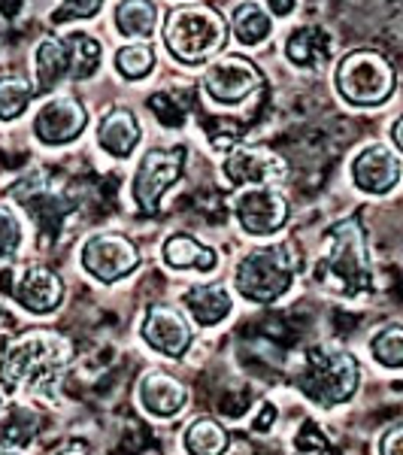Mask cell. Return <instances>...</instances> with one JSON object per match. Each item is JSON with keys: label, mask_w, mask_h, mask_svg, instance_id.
I'll return each mask as SVG.
<instances>
[{"label": "cell", "mask_w": 403, "mask_h": 455, "mask_svg": "<svg viewBox=\"0 0 403 455\" xmlns=\"http://www.w3.org/2000/svg\"><path fill=\"white\" fill-rule=\"evenodd\" d=\"M361 368H358L355 355L343 349H306L304 364L295 373V383L300 392L319 407H334L355 395Z\"/></svg>", "instance_id": "1"}, {"label": "cell", "mask_w": 403, "mask_h": 455, "mask_svg": "<svg viewBox=\"0 0 403 455\" xmlns=\"http://www.w3.org/2000/svg\"><path fill=\"white\" fill-rule=\"evenodd\" d=\"M316 280L334 285L343 295H358L370 285L367 255H364V234L355 219H343L328 234V246L319 259Z\"/></svg>", "instance_id": "2"}, {"label": "cell", "mask_w": 403, "mask_h": 455, "mask_svg": "<svg viewBox=\"0 0 403 455\" xmlns=\"http://www.w3.org/2000/svg\"><path fill=\"white\" fill-rule=\"evenodd\" d=\"M225 21L203 6H182L167 16L164 43L182 64H203L225 46Z\"/></svg>", "instance_id": "3"}, {"label": "cell", "mask_w": 403, "mask_h": 455, "mask_svg": "<svg viewBox=\"0 0 403 455\" xmlns=\"http://www.w3.org/2000/svg\"><path fill=\"white\" fill-rule=\"evenodd\" d=\"M70 347L64 337L58 334H25L21 340L12 343L4 355V368L0 379L6 388H16L21 383H31L34 388L49 379L52 373L67 364Z\"/></svg>", "instance_id": "4"}, {"label": "cell", "mask_w": 403, "mask_h": 455, "mask_svg": "<svg viewBox=\"0 0 403 455\" xmlns=\"http://www.w3.org/2000/svg\"><path fill=\"white\" fill-rule=\"evenodd\" d=\"M340 94L355 107H379L394 92V68L379 52L358 49L349 52L334 76Z\"/></svg>", "instance_id": "5"}, {"label": "cell", "mask_w": 403, "mask_h": 455, "mask_svg": "<svg viewBox=\"0 0 403 455\" xmlns=\"http://www.w3.org/2000/svg\"><path fill=\"white\" fill-rule=\"evenodd\" d=\"M291 274H295V261H291L285 246H267L249 252L237 264V291L252 304H273L285 291L291 289Z\"/></svg>", "instance_id": "6"}, {"label": "cell", "mask_w": 403, "mask_h": 455, "mask_svg": "<svg viewBox=\"0 0 403 455\" xmlns=\"http://www.w3.org/2000/svg\"><path fill=\"white\" fill-rule=\"evenodd\" d=\"M182 171H186V149L182 146L146 152V158L137 164L134 173V201L140 204V210L155 212L161 195L179 180Z\"/></svg>", "instance_id": "7"}, {"label": "cell", "mask_w": 403, "mask_h": 455, "mask_svg": "<svg viewBox=\"0 0 403 455\" xmlns=\"http://www.w3.org/2000/svg\"><path fill=\"white\" fill-rule=\"evenodd\" d=\"M140 264V252L122 234H94L83 246V267L94 280L115 283Z\"/></svg>", "instance_id": "8"}, {"label": "cell", "mask_w": 403, "mask_h": 455, "mask_svg": "<svg viewBox=\"0 0 403 455\" xmlns=\"http://www.w3.org/2000/svg\"><path fill=\"white\" fill-rule=\"evenodd\" d=\"M0 285L6 289V295L16 298L25 310L31 313H52L64 298L61 280L46 267H21V270H4L0 274Z\"/></svg>", "instance_id": "9"}, {"label": "cell", "mask_w": 403, "mask_h": 455, "mask_svg": "<svg viewBox=\"0 0 403 455\" xmlns=\"http://www.w3.org/2000/svg\"><path fill=\"white\" fill-rule=\"evenodd\" d=\"M261 70L249 58L228 55L209 64V70L203 73V88L218 104H240L261 85Z\"/></svg>", "instance_id": "10"}, {"label": "cell", "mask_w": 403, "mask_h": 455, "mask_svg": "<svg viewBox=\"0 0 403 455\" xmlns=\"http://www.w3.org/2000/svg\"><path fill=\"white\" fill-rule=\"evenodd\" d=\"M233 212H237L246 234L267 237V234L280 231V228L288 222V201H285L280 192L255 188V192H246L233 201Z\"/></svg>", "instance_id": "11"}, {"label": "cell", "mask_w": 403, "mask_h": 455, "mask_svg": "<svg viewBox=\"0 0 403 455\" xmlns=\"http://www.w3.org/2000/svg\"><path fill=\"white\" fill-rule=\"evenodd\" d=\"M88 124V109L76 98H55L40 107L34 119V131L43 143L61 146L76 140Z\"/></svg>", "instance_id": "12"}, {"label": "cell", "mask_w": 403, "mask_h": 455, "mask_svg": "<svg viewBox=\"0 0 403 455\" xmlns=\"http://www.w3.org/2000/svg\"><path fill=\"white\" fill-rule=\"evenodd\" d=\"M143 337L152 349H158L167 358H179L192 343V328L186 315L170 304H152L143 322Z\"/></svg>", "instance_id": "13"}, {"label": "cell", "mask_w": 403, "mask_h": 455, "mask_svg": "<svg viewBox=\"0 0 403 455\" xmlns=\"http://www.w3.org/2000/svg\"><path fill=\"white\" fill-rule=\"evenodd\" d=\"M352 180L361 192L370 195H385L398 186L400 180V158L394 149L376 143L367 146L355 161H352Z\"/></svg>", "instance_id": "14"}, {"label": "cell", "mask_w": 403, "mask_h": 455, "mask_svg": "<svg viewBox=\"0 0 403 455\" xmlns=\"http://www.w3.org/2000/svg\"><path fill=\"white\" fill-rule=\"evenodd\" d=\"M225 176L233 186H270L285 176V161L264 149H233L225 158Z\"/></svg>", "instance_id": "15"}, {"label": "cell", "mask_w": 403, "mask_h": 455, "mask_svg": "<svg viewBox=\"0 0 403 455\" xmlns=\"http://www.w3.org/2000/svg\"><path fill=\"white\" fill-rule=\"evenodd\" d=\"M137 398L152 416H176L188 403V388L164 371H149L137 386Z\"/></svg>", "instance_id": "16"}, {"label": "cell", "mask_w": 403, "mask_h": 455, "mask_svg": "<svg viewBox=\"0 0 403 455\" xmlns=\"http://www.w3.org/2000/svg\"><path fill=\"white\" fill-rule=\"evenodd\" d=\"M334 52V40L331 34L325 31V28H297L295 34L288 36V43H285V55H288L291 64H297V68H306V70H319L325 68V61L331 58Z\"/></svg>", "instance_id": "17"}, {"label": "cell", "mask_w": 403, "mask_h": 455, "mask_svg": "<svg viewBox=\"0 0 403 455\" xmlns=\"http://www.w3.org/2000/svg\"><path fill=\"white\" fill-rule=\"evenodd\" d=\"M140 137H143L140 122H137V116L130 109H113V113H107L98 131L100 146L115 158H128L137 149Z\"/></svg>", "instance_id": "18"}, {"label": "cell", "mask_w": 403, "mask_h": 455, "mask_svg": "<svg viewBox=\"0 0 403 455\" xmlns=\"http://www.w3.org/2000/svg\"><path fill=\"white\" fill-rule=\"evenodd\" d=\"M182 300H186L188 313L197 319V325L203 328L218 325L231 313V295L222 285H192Z\"/></svg>", "instance_id": "19"}, {"label": "cell", "mask_w": 403, "mask_h": 455, "mask_svg": "<svg viewBox=\"0 0 403 455\" xmlns=\"http://www.w3.org/2000/svg\"><path fill=\"white\" fill-rule=\"evenodd\" d=\"M34 70H36V88L40 92H52L70 73V58L64 40H43L34 52Z\"/></svg>", "instance_id": "20"}, {"label": "cell", "mask_w": 403, "mask_h": 455, "mask_svg": "<svg viewBox=\"0 0 403 455\" xmlns=\"http://www.w3.org/2000/svg\"><path fill=\"white\" fill-rule=\"evenodd\" d=\"M164 261L170 267H197V270H212L216 267V252L207 246H201L192 234H173L164 243Z\"/></svg>", "instance_id": "21"}, {"label": "cell", "mask_w": 403, "mask_h": 455, "mask_svg": "<svg viewBox=\"0 0 403 455\" xmlns=\"http://www.w3.org/2000/svg\"><path fill=\"white\" fill-rule=\"evenodd\" d=\"M115 28L124 36H152L158 28V10L155 4H119L115 6Z\"/></svg>", "instance_id": "22"}, {"label": "cell", "mask_w": 403, "mask_h": 455, "mask_svg": "<svg viewBox=\"0 0 403 455\" xmlns=\"http://www.w3.org/2000/svg\"><path fill=\"white\" fill-rule=\"evenodd\" d=\"M182 440H186V450L192 455H222L228 450V435L212 419H194Z\"/></svg>", "instance_id": "23"}, {"label": "cell", "mask_w": 403, "mask_h": 455, "mask_svg": "<svg viewBox=\"0 0 403 455\" xmlns=\"http://www.w3.org/2000/svg\"><path fill=\"white\" fill-rule=\"evenodd\" d=\"M67 46V58H70V76L73 79H88L100 64V43L94 36H88L83 31L67 34L64 40Z\"/></svg>", "instance_id": "24"}, {"label": "cell", "mask_w": 403, "mask_h": 455, "mask_svg": "<svg viewBox=\"0 0 403 455\" xmlns=\"http://www.w3.org/2000/svg\"><path fill=\"white\" fill-rule=\"evenodd\" d=\"M233 36H237L243 46H258L270 36V19L258 4H243L233 12Z\"/></svg>", "instance_id": "25"}, {"label": "cell", "mask_w": 403, "mask_h": 455, "mask_svg": "<svg viewBox=\"0 0 403 455\" xmlns=\"http://www.w3.org/2000/svg\"><path fill=\"white\" fill-rule=\"evenodd\" d=\"M373 358H376L383 368H400L403 364V328L400 325H388L370 340Z\"/></svg>", "instance_id": "26"}, {"label": "cell", "mask_w": 403, "mask_h": 455, "mask_svg": "<svg viewBox=\"0 0 403 455\" xmlns=\"http://www.w3.org/2000/svg\"><path fill=\"white\" fill-rule=\"evenodd\" d=\"M28 100H31V85L21 76H4L0 79V119L10 122L25 113Z\"/></svg>", "instance_id": "27"}, {"label": "cell", "mask_w": 403, "mask_h": 455, "mask_svg": "<svg viewBox=\"0 0 403 455\" xmlns=\"http://www.w3.org/2000/svg\"><path fill=\"white\" fill-rule=\"evenodd\" d=\"M115 68L128 79H143L146 73H152V68H155V55L143 43H130V46L115 52Z\"/></svg>", "instance_id": "28"}, {"label": "cell", "mask_w": 403, "mask_h": 455, "mask_svg": "<svg viewBox=\"0 0 403 455\" xmlns=\"http://www.w3.org/2000/svg\"><path fill=\"white\" fill-rule=\"evenodd\" d=\"M34 428H36V419L28 410H12V413L0 422V440L12 446H25L28 440H31Z\"/></svg>", "instance_id": "29"}, {"label": "cell", "mask_w": 403, "mask_h": 455, "mask_svg": "<svg viewBox=\"0 0 403 455\" xmlns=\"http://www.w3.org/2000/svg\"><path fill=\"white\" fill-rule=\"evenodd\" d=\"M21 246V222L10 204H0V259H12Z\"/></svg>", "instance_id": "30"}, {"label": "cell", "mask_w": 403, "mask_h": 455, "mask_svg": "<svg viewBox=\"0 0 403 455\" xmlns=\"http://www.w3.org/2000/svg\"><path fill=\"white\" fill-rule=\"evenodd\" d=\"M149 107H152V113H155L158 119H161V124H170V128H176V124L186 122V109L176 104V100H173L167 92L152 94V98H149Z\"/></svg>", "instance_id": "31"}, {"label": "cell", "mask_w": 403, "mask_h": 455, "mask_svg": "<svg viewBox=\"0 0 403 455\" xmlns=\"http://www.w3.org/2000/svg\"><path fill=\"white\" fill-rule=\"evenodd\" d=\"M98 10H100V4L98 0H83V4H61L58 6V12L52 16V21H70V19H91V16H98Z\"/></svg>", "instance_id": "32"}, {"label": "cell", "mask_w": 403, "mask_h": 455, "mask_svg": "<svg viewBox=\"0 0 403 455\" xmlns=\"http://www.w3.org/2000/svg\"><path fill=\"white\" fill-rule=\"evenodd\" d=\"M379 455H403V425L394 422L391 428L379 437Z\"/></svg>", "instance_id": "33"}, {"label": "cell", "mask_w": 403, "mask_h": 455, "mask_svg": "<svg viewBox=\"0 0 403 455\" xmlns=\"http://www.w3.org/2000/svg\"><path fill=\"white\" fill-rule=\"evenodd\" d=\"M276 419V410L270 407V403H264V410H261V416H255V431H267L270 428V422Z\"/></svg>", "instance_id": "34"}, {"label": "cell", "mask_w": 403, "mask_h": 455, "mask_svg": "<svg viewBox=\"0 0 403 455\" xmlns=\"http://www.w3.org/2000/svg\"><path fill=\"white\" fill-rule=\"evenodd\" d=\"M270 10H276V16H288V12L295 10V4H291V0H285V4L273 0V4H270Z\"/></svg>", "instance_id": "35"}, {"label": "cell", "mask_w": 403, "mask_h": 455, "mask_svg": "<svg viewBox=\"0 0 403 455\" xmlns=\"http://www.w3.org/2000/svg\"><path fill=\"white\" fill-rule=\"evenodd\" d=\"M0 10H4V16H6V19H12V16H19L21 4H4V0H0Z\"/></svg>", "instance_id": "36"}, {"label": "cell", "mask_w": 403, "mask_h": 455, "mask_svg": "<svg viewBox=\"0 0 403 455\" xmlns=\"http://www.w3.org/2000/svg\"><path fill=\"white\" fill-rule=\"evenodd\" d=\"M109 455H140V452H137V450H134V446L122 443V446H119V450H115V452H109Z\"/></svg>", "instance_id": "37"}, {"label": "cell", "mask_w": 403, "mask_h": 455, "mask_svg": "<svg viewBox=\"0 0 403 455\" xmlns=\"http://www.w3.org/2000/svg\"><path fill=\"white\" fill-rule=\"evenodd\" d=\"M58 455H88V452L79 450V446H73V450H64V452H58Z\"/></svg>", "instance_id": "38"}, {"label": "cell", "mask_w": 403, "mask_h": 455, "mask_svg": "<svg viewBox=\"0 0 403 455\" xmlns=\"http://www.w3.org/2000/svg\"><path fill=\"white\" fill-rule=\"evenodd\" d=\"M0 455H19V452H12V450H0Z\"/></svg>", "instance_id": "39"}]
</instances>
